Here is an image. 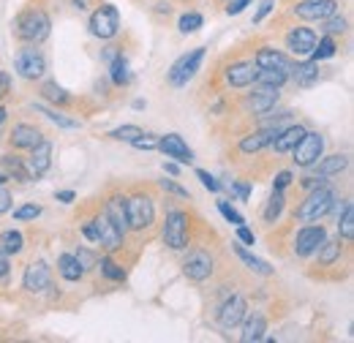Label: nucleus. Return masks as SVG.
<instances>
[{"label": "nucleus", "mask_w": 354, "mask_h": 343, "mask_svg": "<svg viewBox=\"0 0 354 343\" xmlns=\"http://www.w3.org/2000/svg\"><path fill=\"white\" fill-rule=\"evenodd\" d=\"M333 205H335V191L327 188V183H324V185H316V188H310V194L306 196V202L300 205L297 221L313 223V221H319V218H324V215L330 213Z\"/></svg>", "instance_id": "1"}, {"label": "nucleus", "mask_w": 354, "mask_h": 343, "mask_svg": "<svg viewBox=\"0 0 354 343\" xmlns=\"http://www.w3.org/2000/svg\"><path fill=\"white\" fill-rule=\"evenodd\" d=\"M49 28H52V22L41 8H28L17 19V36L28 44H41L49 36Z\"/></svg>", "instance_id": "2"}, {"label": "nucleus", "mask_w": 354, "mask_h": 343, "mask_svg": "<svg viewBox=\"0 0 354 343\" xmlns=\"http://www.w3.org/2000/svg\"><path fill=\"white\" fill-rule=\"evenodd\" d=\"M188 240H191V218L185 210H169L167 221H164V243L172 248V251H183L188 248Z\"/></svg>", "instance_id": "3"}, {"label": "nucleus", "mask_w": 354, "mask_h": 343, "mask_svg": "<svg viewBox=\"0 0 354 343\" xmlns=\"http://www.w3.org/2000/svg\"><path fill=\"white\" fill-rule=\"evenodd\" d=\"M118 30H120V14H118V8L109 6V3L98 6L93 11V17H90V33L95 39H101V41H109V39L118 36Z\"/></svg>", "instance_id": "4"}, {"label": "nucleus", "mask_w": 354, "mask_h": 343, "mask_svg": "<svg viewBox=\"0 0 354 343\" xmlns=\"http://www.w3.org/2000/svg\"><path fill=\"white\" fill-rule=\"evenodd\" d=\"M202 60H205V46H196V49L185 52L183 57H177L175 66L169 68V85H175V87L188 85V82L196 77Z\"/></svg>", "instance_id": "5"}, {"label": "nucleus", "mask_w": 354, "mask_h": 343, "mask_svg": "<svg viewBox=\"0 0 354 343\" xmlns=\"http://www.w3.org/2000/svg\"><path fill=\"white\" fill-rule=\"evenodd\" d=\"M126 213H129V229L145 232V229H150L153 221H156V205H153L150 196L136 194L131 199H126Z\"/></svg>", "instance_id": "6"}, {"label": "nucleus", "mask_w": 354, "mask_h": 343, "mask_svg": "<svg viewBox=\"0 0 354 343\" xmlns=\"http://www.w3.org/2000/svg\"><path fill=\"white\" fill-rule=\"evenodd\" d=\"M292 153H295V164H297V167L310 169V167L322 158V153H324V136H322L319 131H306L303 139L292 147Z\"/></svg>", "instance_id": "7"}, {"label": "nucleus", "mask_w": 354, "mask_h": 343, "mask_svg": "<svg viewBox=\"0 0 354 343\" xmlns=\"http://www.w3.org/2000/svg\"><path fill=\"white\" fill-rule=\"evenodd\" d=\"M14 66H17V74H19L22 80H30V82L41 80V77H44V71H46L44 55H41L36 46H25V49H19V55H17Z\"/></svg>", "instance_id": "8"}, {"label": "nucleus", "mask_w": 354, "mask_h": 343, "mask_svg": "<svg viewBox=\"0 0 354 343\" xmlns=\"http://www.w3.org/2000/svg\"><path fill=\"white\" fill-rule=\"evenodd\" d=\"M183 272H185V278L194 281V284L207 281V278L213 275V257H210L205 248H194V251L185 257V261H183Z\"/></svg>", "instance_id": "9"}, {"label": "nucleus", "mask_w": 354, "mask_h": 343, "mask_svg": "<svg viewBox=\"0 0 354 343\" xmlns=\"http://www.w3.org/2000/svg\"><path fill=\"white\" fill-rule=\"evenodd\" d=\"M93 226H95V243H101L106 251H120L123 248V232L109 221L106 213H98L93 218Z\"/></svg>", "instance_id": "10"}, {"label": "nucleus", "mask_w": 354, "mask_h": 343, "mask_svg": "<svg viewBox=\"0 0 354 343\" xmlns=\"http://www.w3.org/2000/svg\"><path fill=\"white\" fill-rule=\"evenodd\" d=\"M324 237H327V229L319 223H310V226H303L297 234H295V254L297 257H310V254H316L319 251V245L324 243Z\"/></svg>", "instance_id": "11"}, {"label": "nucleus", "mask_w": 354, "mask_h": 343, "mask_svg": "<svg viewBox=\"0 0 354 343\" xmlns=\"http://www.w3.org/2000/svg\"><path fill=\"white\" fill-rule=\"evenodd\" d=\"M245 313H248V302H245V297L234 295V297H229V300L221 305V310H218V324H221L223 330H234V327L243 324Z\"/></svg>", "instance_id": "12"}, {"label": "nucleus", "mask_w": 354, "mask_h": 343, "mask_svg": "<svg viewBox=\"0 0 354 343\" xmlns=\"http://www.w3.org/2000/svg\"><path fill=\"white\" fill-rule=\"evenodd\" d=\"M278 98H281V87L259 85L251 95H248V101H245V104H248L251 115H267L270 109H275Z\"/></svg>", "instance_id": "13"}, {"label": "nucleus", "mask_w": 354, "mask_h": 343, "mask_svg": "<svg viewBox=\"0 0 354 343\" xmlns=\"http://www.w3.org/2000/svg\"><path fill=\"white\" fill-rule=\"evenodd\" d=\"M156 147H158L167 158H175L177 164H191V161H194V150L183 142L180 133H167V136H161Z\"/></svg>", "instance_id": "14"}, {"label": "nucleus", "mask_w": 354, "mask_h": 343, "mask_svg": "<svg viewBox=\"0 0 354 343\" xmlns=\"http://www.w3.org/2000/svg\"><path fill=\"white\" fill-rule=\"evenodd\" d=\"M49 284H52V272H49V264H46V261H33V264L25 267L22 286H25L28 292L39 295V292L49 289Z\"/></svg>", "instance_id": "15"}, {"label": "nucleus", "mask_w": 354, "mask_h": 343, "mask_svg": "<svg viewBox=\"0 0 354 343\" xmlns=\"http://www.w3.org/2000/svg\"><path fill=\"white\" fill-rule=\"evenodd\" d=\"M335 11H338V0H303L295 6V14L300 19H316V22L333 17Z\"/></svg>", "instance_id": "16"}, {"label": "nucleus", "mask_w": 354, "mask_h": 343, "mask_svg": "<svg viewBox=\"0 0 354 343\" xmlns=\"http://www.w3.org/2000/svg\"><path fill=\"white\" fill-rule=\"evenodd\" d=\"M316 46V33L310 28H292L286 33V49L295 55V57H308Z\"/></svg>", "instance_id": "17"}, {"label": "nucleus", "mask_w": 354, "mask_h": 343, "mask_svg": "<svg viewBox=\"0 0 354 343\" xmlns=\"http://www.w3.org/2000/svg\"><path fill=\"white\" fill-rule=\"evenodd\" d=\"M30 177H44L49 167H52V142L41 139L36 147H30V158L25 161Z\"/></svg>", "instance_id": "18"}, {"label": "nucleus", "mask_w": 354, "mask_h": 343, "mask_svg": "<svg viewBox=\"0 0 354 343\" xmlns=\"http://www.w3.org/2000/svg\"><path fill=\"white\" fill-rule=\"evenodd\" d=\"M257 63H251V60H237V63H232L229 68H226V82L232 87H248L257 82Z\"/></svg>", "instance_id": "19"}, {"label": "nucleus", "mask_w": 354, "mask_h": 343, "mask_svg": "<svg viewBox=\"0 0 354 343\" xmlns=\"http://www.w3.org/2000/svg\"><path fill=\"white\" fill-rule=\"evenodd\" d=\"M41 139H44V133L36 129V126H28V123L14 126L11 133H8V142H11V147H17V150H30V147H36Z\"/></svg>", "instance_id": "20"}, {"label": "nucleus", "mask_w": 354, "mask_h": 343, "mask_svg": "<svg viewBox=\"0 0 354 343\" xmlns=\"http://www.w3.org/2000/svg\"><path fill=\"white\" fill-rule=\"evenodd\" d=\"M257 68H278V71H292V63H289V57L281 52V49H275V46H262L259 52H257Z\"/></svg>", "instance_id": "21"}, {"label": "nucleus", "mask_w": 354, "mask_h": 343, "mask_svg": "<svg viewBox=\"0 0 354 343\" xmlns=\"http://www.w3.org/2000/svg\"><path fill=\"white\" fill-rule=\"evenodd\" d=\"M278 131H281V126H270V129H259V131H254V133H245V136L240 139V150H243V153H259L262 147H267V145L275 139Z\"/></svg>", "instance_id": "22"}, {"label": "nucleus", "mask_w": 354, "mask_h": 343, "mask_svg": "<svg viewBox=\"0 0 354 343\" xmlns=\"http://www.w3.org/2000/svg\"><path fill=\"white\" fill-rule=\"evenodd\" d=\"M245 324H243V335H240V341L243 343H257L265 338L267 333V319L262 313H254V316H248L245 313V319H243Z\"/></svg>", "instance_id": "23"}, {"label": "nucleus", "mask_w": 354, "mask_h": 343, "mask_svg": "<svg viewBox=\"0 0 354 343\" xmlns=\"http://www.w3.org/2000/svg\"><path fill=\"white\" fill-rule=\"evenodd\" d=\"M292 71L295 74H289V80H295L297 87H310L319 82V60H306V63H297V66H292Z\"/></svg>", "instance_id": "24"}, {"label": "nucleus", "mask_w": 354, "mask_h": 343, "mask_svg": "<svg viewBox=\"0 0 354 343\" xmlns=\"http://www.w3.org/2000/svg\"><path fill=\"white\" fill-rule=\"evenodd\" d=\"M104 213L109 215V221L126 234L129 232V213H126V196H112L109 202H106V207H104Z\"/></svg>", "instance_id": "25"}, {"label": "nucleus", "mask_w": 354, "mask_h": 343, "mask_svg": "<svg viewBox=\"0 0 354 343\" xmlns=\"http://www.w3.org/2000/svg\"><path fill=\"white\" fill-rule=\"evenodd\" d=\"M0 167L6 172V177H14V180H19V183H30L33 177H30V172H28V164H25V158H19V156H0Z\"/></svg>", "instance_id": "26"}, {"label": "nucleus", "mask_w": 354, "mask_h": 343, "mask_svg": "<svg viewBox=\"0 0 354 343\" xmlns=\"http://www.w3.org/2000/svg\"><path fill=\"white\" fill-rule=\"evenodd\" d=\"M303 133L306 129L303 126H289V129H281L275 133V139H272V147H275V153H289L300 139H303Z\"/></svg>", "instance_id": "27"}, {"label": "nucleus", "mask_w": 354, "mask_h": 343, "mask_svg": "<svg viewBox=\"0 0 354 343\" xmlns=\"http://www.w3.org/2000/svg\"><path fill=\"white\" fill-rule=\"evenodd\" d=\"M313 167H316L319 177H333V174H341V172L349 167V158L346 156H327V158L316 161Z\"/></svg>", "instance_id": "28"}, {"label": "nucleus", "mask_w": 354, "mask_h": 343, "mask_svg": "<svg viewBox=\"0 0 354 343\" xmlns=\"http://www.w3.org/2000/svg\"><path fill=\"white\" fill-rule=\"evenodd\" d=\"M109 77H112V82H115L118 87H123L131 82V68H129V60L123 57V52H120L118 57L109 60Z\"/></svg>", "instance_id": "29"}, {"label": "nucleus", "mask_w": 354, "mask_h": 343, "mask_svg": "<svg viewBox=\"0 0 354 343\" xmlns=\"http://www.w3.org/2000/svg\"><path fill=\"white\" fill-rule=\"evenodd\" d=\"M22 248H25V237H22V232H17V229H6V232L0 234V251H3V254L17 257V254H22Z\"/></svg>", "instance_id": "30"}, {"label": "nucleus", "mask_w": 354, "mask_h": 343, "mask_svg": "<svg viewBox=\"0 0 354 343\" xmlns=\"http://www.w3.org/2000/svg\"><path fill=\"white\" fill-rule=\"evenodd\" d=\"M57 270H60V275H63L66 281H71V284L85 275V270L80 267V261H77L74 254H63V257L57 259Z\"/></svg>", "instance_id": "31"}, {"label": "nucleus", "mask_w": 354, "mask_h": 343, "mask_svg": "<svg viewBox=\"0 0 354 343\" xmlns=\"http://www.w3.org/2000/svg\"><path fill=\"white\" fill-rule=\"evenodd\" d=\"M341 248H344V245H341V237H338V240H327V237H324V243L319 245V264H322V267L335 264V261L341 259Z\"/></svg>", "instance_id": "32"}, {"label": "nucleus", "mask_w": 354, "mask_h": 343, "mask_svg": "<svg viewBox=\"0 0 354 343\" xmlns=\"http://www.w3.org/2000/svg\"><path fill=\"white\" fill-rule=\"evenodd\" d=\"M234 254L240 257V261H243V264H245L248 270H254V272H259V275H272V272H275V270H272V267H270L267 261L257 259L254 254H248V251H245L243 245H234Z\"/></svg>", "instance_id": "33"}, {"label": "nucleus", "mask_w": 354, "mask_h": 343, "mask_svg": "<svg viewBox=\"0 0 354 343\" xmlns=\"http://www.w3.org/2000/svg\"><path fill=\"white\" fill-rule=\"evenodd\" d=\"M283 207H286V199H283V191H272V196H270V202H267L265 207V223H275L281 213H283Z\"/></svg>", "instance_id": "34"}, {"label": "nucleus", "mask_w": 354, "mask_h": 343, "mask_svg": "<svg viewBox=\"0 0 354 343\" xmlns=\"http://www.w3.org/2000/svg\"><path fill=\"white\" fill-rule=\"evenodd\" d=\"M338 232H341V240L352 243L354 240V205L352 202H344V215L338 221Z\"/></svg>", "instance_id": "35"}, {"label": "nucleus", "mask_w": 354, "mask_h": 343, "mask_svg": "<svg viewBox=\"0 0 354 343\" xmlns=\"http://www.w3.org/2000/svg\"><path fill=\"white\" fill-rule=\"evenodd\" d=\"M257 82L281 87L283 82H289V71H278V68H259V71H257Z\"/></svg>", "instance_id": "36"}, {"label": "nucleus", "mask_w": 354, "mask_h": 343, "mask_svg": "<svg viewBox=\"0 0 354 343\" xmlns=\"http://www.w3.org/2000/svg\"><path fill=\"white\" fill-rule=\"evenodd\" d=\"M338 52V44H335V39L333 36H324L322 41L316 39V46H313V60H327V57H333Z\"/></svg>", "instance_id": "37"}, {"label": "nucleus", "mask_w": 354, "mask_h": 343, "mask_svg": "<svg viewBox=\"0 0 354 343\" xmlns=\"http://www.w3.org/2000/svg\"><path fill=\"white\" fill-rule=\"evenodd\" d=\"M98 267H101V275H104V278H109V281H126V270H123L118 261H112L109 257L101 259Z\"/></svg>", "instance_id": "38"}, {"label": "nucleus", "mask_w": 354, "mask_h": 343, "mask_svg": "<svg viewBox=\"0 0 354 343\" xmlns=\"http://www.w3.org/2000/svg\"><path fill=\"white\" fill-rule=\"evenodd\" d=\"M202 25H205V17H202V14H196V11L183 14V17H180V22H177L180 33H196Z\"/></svg>", "instance_id": "39"}, {"label": "nucleus", "mask_w": 354, "mask_h": 343, "mask_svg": "<svg viewBox=\"0 0 354 343\" xmlns=\"http://www.w3.org/2000/svg\"><path fill=\"white\" fill-rule=\"evenodd\" d=\"M36 112L46 115V120L57 123L60 129H80V123H77V120H71V118H66V115H60V112H55V109H46V106H36Z\"/></svg>", "instance_id": "40"}, {"label": "nucleus", "mask_w": 354, "mask_h": 343, "mask_svg": "<svg viewBox=\"0 0 354 343\" xmlns=\"http://www.w3.org/2000/svg\"><path fill=\"white\" fill-rule=\"evenodd\" d=\"M322 22H324V28H322V30H324L327 36H344V33H346V28H349V22H346L344 17H335V14H333V17H327V19H322Z\"/></svg>", "instance_id": "41"}, {"label": "nucleus", "mask_w": 354, "mask_h": 343, "mask_svg": "<svg viewBox=\"0 0 354 343\" xmlns=\"http://www.w3.org/2000/svg\"><path fill=\"white\" fill-rule=\"evenodd\" d=\"M41 93H44L46 101H52V104H68V93L63 87H57L55 82H46Z\"/></svg>", "instance_id": "42"}, {"label": "nucleus", "mask_w": 354, "mask_h": 343, "mask_svg": "<svg viewBox=\"0 0 354 343\" xmlns=\"http://www.w3.org/2000/svg\"><path fill=\"white\" fill-rule=\"evenodd\" d=\"M139 133H142L139 126H120V129L109 131V139H118V142H133Z\"/></svg>", "instance_id": "43"}, {"label": "nucleus", "mask_w": 354, "mask_h": 343, "mask_svg": "<svg viewBox=\"0 0 354 343\" xmlns=\"http://www.w3.org/2000/svg\"><path fill=\"white\" fill-rule=\"evenodd\" d=\"M218 210H221V215L223 218H226V221H229V223H234V226H240V223H245V221H243V215L237 213V210H234V207H232V205H229V202H218Z\"/></svg>", "instance_id": "44"}, {"label": "nucleus", "mask_w": 354, "mask_h": 343, "mask_svg": "<svg viewBox=\"0 0 354 343\" xmlns=\"http://www.w3.org/2000/svg\"><path fill=\"white\" fill-rule=\"evenodd\" d=\"M131 145H133V147H136V150H156V145H158V139H156L153 133H145V131H142V133H139V136L133 139Z\"/></svg>", "instance_id": "45"}, {"label": "nucleus", "mask_w": 354, "mask_h": 343, "mask_svg": "<svg viewBox=\"0 0 354 343\" xmlns=\"http://www.w3.org/2000/svg\"><path fill=\"white\" fill-rule=\"evenodd\" d=\"M196 177L202 180V185H205L207 191H213V194H218V191H221V183H218V180H216V177H213L210 172L199 169V172H196Z\"/></svg>", "instance_id": "46"}, {"label": "nucleus", "mask_w": 354, "mask_h": 343, "mask_svg": "<svg viewBox=\"0 0 354 343\" xmlns=\"http://www.w3.org/2000/svg\"><path fill=\"white\" fill-rule=\"evenodd\" d=\"M39 215H41V207H39V205H25V207L14 210V218H17V221H30V218H39Z\"/></svg>", "instance_id": "47"}, {"label": "nucleus", "mask_w": 354, "mask_h": 343, "mask_svg": "<svg viewBox=\"0 0 354 343\" xmlns=\"http://www.w3.org/2000/svg\"><path fill=\"white\" fill-rule=\"evenodd\" d=\"M161 188L169 191V194H175V196H180V199H188V191H185L183 185H177L175 180H161Z\"/></svg>", "instance_id": "48"}, {"label": "nucleus", "mask_w": 354, "mask_h": 343, "mask_svg": "<svg viewBox=\"0 0 354 343\" xmlns=\"http://www.w3.org/2000/svg\"><path fill=\"white\" fill-rule=\"evenodd\" d=\"M289 183H292V172H278L272 180V191H283V188H289Z\"/></svg>", "instance_id": "49"}, {"label": "nucleus", "mask_w": 354, "mask_h": 343, "mask_svg": "<svg viewBox=\"0 0 354 343\" xmlns=\"http://www.w3.org/2000/svg\"><path fill=\"white\" fill-rule=\"evenodd\" d=\"M251 3H254V0H232V3L226 6V14H229V17H237V14H243Z\"/></svg>", "instance_id": "50"}, {"label": "nucleus", "mask_w": 354, "mask_h": 343, "mask_svg": "<svg viewBox=\"0 0 354 343\" xmlns=\"http://www.w3.org/2000/svg\"><path fill=\"white\" fill-rule=\"evenodd\" d=\"M77 261H80L82 270H90V267L95 264V254H90V251H85V248H80V251H77Z\"/></svg>", "instance_id": "51"}, {"label": "nucleus", "mask_w": 354, "mask_h": 343, "mask_svg": "<svg viewBox=\"0 0 354 343\" xmlns=\"http://www.w3.org/2000/svg\"><path fill=\"white\" fill-rule=\"evenodd\" d=\"M237 237H240V243H245V245H254V243H257L254 232H251L245 223H240V226H237Z\"/></svg>", "instance_id": "52"}, {"label": "nucleus", "mask_w": 354, "mask_h": 343, "mask_svg": "<svg viewBox=\"0 0 354 343\" xmlns=\"http://www.w3.org/2000/svg\"><path fill=\"white\" fill-rule=\"evenodd\" d=\"M272 6H275V3H272V0H262V3H259V11H257V14H254V25H259V22H262V19H265L267 14H270V11H272Z\"/></svg>", "instance_id": "53"}, {"label": "nucleus", "mask_w": 354, "mask_h": 343, "mask_svg": "<svg viewBox=\"0 0 354 343\" xmlns=\"http://www.w3.org/2000/svg\"><path fill=\"white\" fill-rule=\"evenodd\" d=\"M8 207H11V194L0 185V215L3 213H8Z\"/></svg>", "instance_id": "54"}, {"label": "nucleus", "mask_w": 354, "mask_h": 343, "mask_svg": "<svg viewBox=\"0 0 354 343\" xmlns=\"http://www.w3.org/2000/svg\"><path fill=\"white\" fill-rule=\"evenodd\" d=\"M8 87H11V80H8V74H6L3 68H0V98H6Z\"/></svg>", "instance_id": "55"}, {"label": "nucleus", "mask_w": 354, "mask_h": 343, "mask_svg": "<svg viewBox=\"0 0 354 343\" xmlns=\"http://www.w3.org/2000/svg\"><path fill=\"white\" fill-rule=\"evenodd\" d=\"M55 199L68 205V202H74V199H77V194H74V191H57V194H55Z\"/></svg>", "instance_id": "56"}, {"label": "nucleus", "mask_w": 354, "mask_h": 343, "mask_svg": "<svg viewBox=\"0 0 354 343\" xmlns=\"http://www.w3.org/2000/svg\"><path fill=\"white\" fill-rule=\"evenodd\" d=\"M82 234L88 237L90 243H95V226H93V221H88V223H82Z\"/></svg>", "instance_id": "57"}, {"label": "nucleus", "mask_w": 354, "mask_h": 343, "mask_svg": "<svg viewBox=\"0 0 354 343\" xmlns=\"http://www.w3.org/2000/svg\"><path fill=\"white\" fill-rule=\"evenodd\" d=\"M234 191L240 194V199H248V196H251V185H245V183H237Z\"/></svg>", "instance_id": "58"}, {"label": "nucleus", "mask_w": 354, "mask_h": 343, "mask_svg": "<svg viewBox=\"0 0 354 343\" xmlns=\"http://www.w3.org/2000/svg\"><path fill=\"white\" fill-rule=\"evenodd\" d=\"M6 275H8V254L0 251V278H6Z\"/></svg>", "instance_id": "59"}, {"label": "nucleus", "mask_w": 354, "mask_h": 343, "mask_svg": "<svg viewBox=\"0 0 354 343\" xmlns=\"http://www.w3.org/2000/svg\"><path fill=\"white\" fill-rule=\"evenodd\" d=\"M164 172H167V174H172V177H175L177 172H180V167H177V164H164Z\"/></svg>", "instance_id": "60"}, {"label": "nucleus", "mask_w": 354, "mask_h": 343, "mask_svg": "<svg viewBox=\"0 0 354 343\" xmlns=\"http://www.w3.org/2000/svg\"><path fill=\"white\" fill-rule=\"evenodd\" d=\"M3 123H6V109L0 106V126H3Z\"/></svg>", "instance_id": "61"}, {"label": "nucleus", "mask_w": 354, "mask_h": 343, "mask_svg": "<svg viewBox=\"0 0 354 343\" xmlns=\"http://www.w3.org/2000/svg\"><path fill=\"white\" fill-rule=\"evenodd\" d=\"M6 180H8V177H6V172H0V185H3Z\"/></svg>", "instance_id": "62"}]
</instances>
